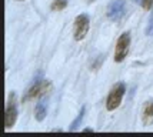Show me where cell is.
Masks as SVG:
<instances>
[{
	"label": "cell",
	"instance_id": "cell-7",
	"mask_svg": "<svg viewBox=\"0 0 153 137\" xmlns=\"http://www.w3.org/2000/svg\"><path fill=\"white\" fill-rule=\"evenodd\" d=\"M142 121L145 126H150L153 123V100L152 101H147L143 111H142Z\"/></svg>",
	"mask_w": 153,
	"mask_h": 137
},
{
	"label": "cell",
	"instance_id": "cell-5",
	"mask_svg": "<svg viewBox=\"0 0 153 137\" xmlns=\"http://www.w3.org/2000/svg\"><path fill=\"white\" fill-rule=\"evenodd\" d=\"M17 120V106H16V96L10 94V98L6 104V111H4V127L6 130L12 129Z\"/></svg>",
	"mask_w": 153,
	"mask_h": 137
},
{
	"label": "cell",
	"instance_id": "cell-1",
	"mask_svg": "<svg viewBox=\"0 0 153 137\" xmlns=\"http://www.w3.org/2000/svg\"><path fill=\"white\" fill-rule=\"evenodd\" d=\"M125 93H126V86H125V83L120 81L117 84H114L113 89L109 91L107 98H106V109L107 110L109 111L116 110V109L120 106V103H122Z\"/></svg>",
	"mask_w": 153,
	"mask_h": 137
},
{
	"label": "cell",
	"instance_id": "cell-6",
	"mask_svg": "<svg viewBox=\"0 0 153 137\" xmlns=\"http://www.w3.org/2000/svg\"><path fill=\"white\" fill-rule=\"evenodd\" d=\"M126 12V4L123 0H114L107 6V17L112 21H119Z\"/></svg>",
	"mask_w": 153,
	"mask_h": 137
},
{
	"label": "cell",
	"instance_id": "cell-10",
	"mask_svg": "<svg viewBox=\"0 0 153 137\" xmlns=\"http://www.w3.org/2000/svg\"><path fill=\"white\" fill-rule=\"evenodd\" d=\"M85 111H86V107H82V110H80L79 116L76 117V120H74L73 123H72V126H70V129L69 130L70 131H74L77 127H79V124L82 123V120H83V117H85Z\"/></svg>",
	"mask_w": 153,
	"mask_h": 137
},
{
	"label": "cell",
	"instance_id": "cell-13",
	"mask_svg": "<svg viewBox=\"0 0 153 137\" xmlns=\"http://www.w3.org/2000/svg\"><path fill=\"white\" fill-rule=\"evenodd\" d=\"M133 1H136V3H137V1H142V0H133Z\"/></svg>",
	"mask_w": 153,
	"mask_h": 137
},
{
	"label": "cell",
	"instance_id": "cell-9",
	"mask_svg": "<svg viewBox=\"0 0 153 137\" xmlns=\"http://www.w3.org/2000/svg\"><path fill=\"white\" fill-rule=\"evenodd\" d=\"M67 7V0H53L50 9L53 12H60V10H65Z\"/></svg>",
	"mask_w": 153,
	"mask_h": 137
},
{
	"label": "cell",
	"instance_id": "cell-12",
	"mask_svg": "<svg viewBox=\"0 0 153 137\" xmlns=\"http://www.w3.org/2000/svg\"><path fill=\"white\" fill-rule=\"evenodd\" d=\"M146 34L147 36H153V14L150 16V20H149V23H147Z\"/></svg>",
	"mask_w": 153,
	"mask_h": 137
},
{
	"label": "cell",
	"instance_id": "cell-4",
	"mask_svg": "<svg viewBox=\"0 0 153 137\" xmlns=\"http://www.w3.org/2000/svg\"><path fill=\"white\" fill-rule=\"evenodd\" d=\"M129 46H130V34L129 33H122L119 39L116 41V49H114V61L122 63L126 59L127 53H129Z\"/></svg>",
	"mask_w": 153,
	"mask_h": 137
},
{
	"label": "cell",
	"instance_id": "cell-2",
	"mask_svg": "<svg viewBox=\"0 0 153 137\" xmlns=\"http://www.w3.org/2000/svg\"><path fill=\"white\" fill-rule=\"evenodd\" d=\"M50 87H52V84H50L49 80L40 78L37 81H34L33 84L29 87V90L26 91V96L23 97V101H30V100H34V98H37V97H40V96H43V94H46Z\"/></svg>",
	"mask_w": 153,
	"mask_h": 137
},
{
	"label": "cell",
	"instance_id": "cell-8",
	"mask_svg": "<svg viewBox=\"0 0 153 137\" xmlns=\"http://www.w3.org/2000/svg\"><path fill=\"white\" fill-rule=\"evenodd\" d=\"M46 114H47V106H46V103L42 100V101L37 103L36 109H34V117H36L37 121H43V120L46 118Z\"/></svg>",
	"mask_w": 153,
	"mask_h": 137
},
{
	"label": "cell",
	"instance_id": "cell-11",
	"mask_svg": "<svg viewBox=\"0 0 153 137\" xmlns=\"http://www.w3.org/2000/svg\"><path fill=\"white\" fill-rule=\"evenodd\" d=\"M140 4H142V7H143L145 10H149V12H150L153 9V0H142Z\"/></svg>",
	"mask_w": 153,
	"mask_h": 137
},
{
	"label": "cell",
	"instance_id": "cell-14",
	"mask_svg": "<svg viewBox=\"0 0 153 137\" xmlns=\"http://www.w3.org/2000/svg\"><path fill=\"white\" fill-rule=\"evenodd\" d=\"M17 1H23V0H17Z\"/></svg>",
	"mask_w": 153,
	"mask_h": 137
},
{
	"label": "cell",
	"instance_id": "cell-3",
	"mask_svg": "<svg viewBox=\"0 0 153 137\" xmlns=\"http://www.w3.org/2000/svg\"><path fill=\"white\" fill-rule=\"evenodd\" d=\"M89 27H90V19L87 14H79L76 16L74 19V24H73V37L76 41H82V40L86 37L87 32H89Z\"/></svg>",
	"mask_w": 153,
	"mask_h": 137
}]
</instances>
